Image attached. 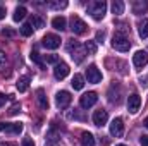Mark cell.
Instances as JSON below:
<instances>
[{
  "mask_svg": "<svg viewBox=\"0 0 148 146\" xmlns=\"http://www.w3.org/2000/svg\"><path fill=\"white\" fill-rule=\"evenodd\" d=\"M2 36H16V31H12V29H3L2 31Z\"/></svg>",
  "mask_w": 148,
  "mask_h": 146,
  "instance_id": "cell-32",
  "label": "cell"
},
{
  "mask_svg": "<svg viewBox=\"0 0 148 146\" xmlns=\"http://www.w3.org/2000/svg\"><path fill=\"white\" fill-rule=\"evenodd\" d=\"M16 88H17V91H19V93L28 91V88H29V76H23V77H19V81H17Z\"/></svg>",
  "mask_w": 148,
  "mask_h": 146,
  "instance_id": "cell-18",
  "label": "cell"
},
{
  "mask_svg": "<svg viewBox=\"0 0 148 146\" xmlns=\"http://www.w3.org/2000/svg\"><path fill=\"white\" fill-rule=\"evenodd\" d=\"M31 26H33V28H36V29H41V28L45 26V21H43L40 16H35V17H33V21H31Z\"/></svg>",
  "mask_w": 148,
  "mask_h": 146,
  "instance_id": "cell-27",
  "label": "cell"
},
{
  "mask_svg": "<svg viewBox=\"0 0 148 146\" xmlns=\"http://www.w3.org/2000/svg\"><path fill=\"white\" fill-rule=\"evenodd\" d=\"M29 57H31V60L36 64L40 69H45V62H43V59H41V55H40L38 52H31V55H29Z\"/></svg>",
  "mask_w": 148,
  "mask_h": 146,
  "instance_id": "cell-23",
  "label": "cell"
},
{
  "mask_svg": "<svg viewBox=\"0 0 148 146\" xmlns=\"http://www.w3.org/2000/svg\"><path fill=\"white\" fill-rule=\"evenodd\" d=\"M141 107V98H140V95L138 93H133L129 98H127V108L131 113H136L138 110Z\"/></svg>",
  "mask_w": 148,
  "mask_h": 146,
  "instance_id": "cell-10",
  "label": "cell"
},
{
  "mask_svg": "<svg viewBox=\"0 0 148 146\" xmlns=\"http://www.w3.org/2000/svg\"><path fill=\"white\" fill-rule=\"evenodd\" d=\"M41 45H43L45 48L55 50V48H59V46H60V36H57V35H47V36H43Z\"/></svg>",
  "mask_w": 148,
  "mask_h": 146,
  "instance_id": "cell-7",
  "label": "cell"
},
{
  "mask_svg": "<svg viewBox=\"0 0 148 146\" xmlns=\"http://www.w3.org/2000/svg\"><path fill=\"white\" fill-rule=\"evenodd\" d=\"M3 131L9 134H21L23 132V124L21 122H12V124H5Z\"/></svg>",
  "mask_w": 148,
  "mask_h": 146,
  "instance_id": "cell-15",
  "label": "cell"
},
{
  "mask_svg": "<svg viewBox=\"0 0 148 146\" xmlns=\"http://www.w3.org/2000/svg\"><path fill=\"white\" fill-rule=\"evenodd\" d=\"M143 124H145V127H147V129H148V117H147V119H145V122H143Z\"/></svg>",
  "mask_w": 148,
  "mask_h": 146,
  "instance_id": "cell-42",
  "label": "cell"
},
{
  "mask_svg": "<svg viewBox=\"0 0 148 146\" xmlns=\"http://www.w3.org/2000/svg\"><path fill=\"white\" fill-rule=\"evenodd\" d=\"M110 134L114 138H122L124 134V124H122V119H114L110 124Z\"/></svg>",
  "mask_w": 148,
  "mask_h": 146,
  "instance_id": "cell-8",
  "label": "cell"
},
{
  "mask_svg": "<svg viewBox=\"0 0 148 146\" xmlns=\"http://www.w3.org/2000/svg\"><path fill=\"white\" fill-rule=\"evenodd\" d=\"M12 17H14V21H17V23L23 21V19L26 17V9H24V7H17V9L14 10V16H12Z\"/></svg>",
  "mask_w": 148,
  "mask_h": 146,
  "instance_id": "cell-24",
  "label": "cell"
},
{
  "mask_svg": "<svg viewBox=\"0 0 148 146\" xmlns=\"http://www.w3.org/2000/svg\"><path fill=\"white\" fill-rule=\"evenodd\" d=\"M5 102H7V96L0 93V107H3V105H5Z\"/></svg>",
  "mask_w": 148,
  "mask_h": 146,
  "instance_id": "cell-37",
  "label": "cell"
},
{
  "mask_svg": "<svg viewBox=\"0 0 148 146\" xmlns=\"http://www.w3.org/2000/svg\"><path fill=\"white\" fill-rule=\"evenodd\" d=\"M45 146H57V143H53V141H48Z\"/></svg>",
  "mask_w": 148,
  "mask_h": 146,
  "instance_id": "cell-40",
  "label": "cell"
},
{
  "mask_svg": "<svg viewBox=\"0 0 148 146\" xmlns=\"http://www.w3.org/2000/svg\"><path fill=\"white\" fill-rule=\"evenodd\" d=\"M117 146H126V145H117Z\"/></svg>",
  "mask_w": 148,
  "mask_h": 146,
  "instance_id": "cell-43",
  "label": "cell"
},
{
  "mask_svg": "<svg viewBox=\"0 0 148 146\" xmlns=\"http://www.w3.org/2000/svg\"><path fill=\"white\" fill-rule=\"evenodd\" d=\"M17 112H21V105H17V103H16V105H14L12 108L9 110V113H10V115H16Z\"/></svg>",
  "mask_w": 148,
  "mask_h": 146,
  "instance_id": "cell-31",
  "label": "cell"
},
{
  "mask_svg": "<svg viewBox=\"0 0 148 146\" xmlns=\"http://www.w3.org/2000/svg\"><path fill=\"white\" fill-rule=\"evenodd\" d=\"M71 102H73V96H71L69 91H59L57 96H55V103H57L59 108H67L71 105Z\"/></svg>",
  "mask_w": 148,
  "mask_h": 146,
  "instance_id": "cell-4",
  "label": "cell"
},
{
  "mask_svg": "<svg viewBox=\"0 0 148 146\" xmlns=\"http://www.w3.org/2000/svg\"><path fill=\"white\" fill-rule=\"evenodd\" d=\"M140 145L141 146H148V136H141V138H140Z\"/></svg>",
  "mask_w": 148,
  "mask_h": 146,
  "instance_id": "cell-35",
  "label": "cell"
},
{
  "mask_svg": "<svg viewBox=\"0 0 148 146\" xmlns=\"http://www.w3.org/2000/svg\"><path fill=\"white\" fill-rule=\"evenodd\" d=\"M69 28H71V31H73L74 35H83V33L86 31L88 26H86V23H84L83 19H79L77 16H73V17H71V26H69Z\"/></svg>",
  "mask_w": 148,
  "mask_h": 146,
  "instance_id": "cell-6",
  "label": "cell"
},
{
  "mask_svg": "<svg viewBox=\"0 0 148 146\" xmlns=\"http://www.w3.org/2000/svg\"><path fill=\"white\" fill-rule=\"evenodd\" d=\"M88 12L91 14V17L95 21H102L105 17V12H107V3L103 0L91 2V3H88Z\"/></svg>",
  "mask_w": 148,
  "mask_h": 146,
  "instance_id": "cell-1",
  "label": "cell"
},
{
  "mask_svg": "<svg viewBox=\"0 0 148 146\" xmlns=\"http://www.w3.org/2000/svg\"><path fill=\"white\" fill-rule=\"evenodd\" d=\"M79 141H81V146H95V138L91 132H81Z\"/></svg>",
  "mask_w": 148,
  "mask_h": 146,
  "instance_id": "cell-19",
  "label": "cell"
},
{
  "mask_svg": "<svg viewBox=\"0 0 148 146\" xmlns=\"http://www.w3.org/2000/svg\"><path fill=\"white\" fill-rule=\"evenodd\" d=\"M3 126H5V122H0V131H3Z\"/></svg>",
  "mask_w": 148,
  "mask_h": 146,
  "instance_id": "cell-41",
  "label": "cell"
},
{
  "mask_svg": "<svg viewBox=\"0 0 148 146\" xmlns=\"http://www.w3.org/2000/svg\"><path fill=\"white\" fill-rule=\"evenodd\" d=\"M45 60H47V64H59V55H55V53H50V55H45Z\"/></svg>",
  "mask_w": 148,
  "mask_h": 146,
  "instance_id": "cell-29",
  "label": "cell"
},
{
  "mask_svg": "<svg viewBox=\"0 0 148 146\" xmlns=\"http://www.w3.org/2000/svg\"><path fill=\"white\" fill-rule=\"evenodd\" d=\"M112 48L117 52H127L131 48V41L124 33H115L112 36Z\"/></svg>",
  "mask_w": 148,
  "mask_h": 146,
  "instance_id": "cell-3",
  "label": "cell"
},
{
  "mask_svg": "<svg viewBox=\"0 0 148 146\" xmlns=\"http://www.w3.org/2000/svg\"><path fill=\"white\" fill-rule=\"evenodd\" d=\"M148 10V3L147 2H143V0H136V2H133V14L134 16H141L143 12H147Z\"/></svg>",
  "mask_w": 148,
  "mask_h": 146,
  "instance_id": "cell-14",
  "label": "cell"
},
{
  "mask_svg": "<svg viewBox=\"0 0 148 146\" xmlns=\"http://www.w3.org/2000/svg\"><path fill=\"white\" fill-rule=\"evenodd\" d=\"M52 26H53L57 31H64V29L67 28L66 17H62V16H57V17H53V19H52Z\"/></svg>",
  "mask_w": 148,
  "mask_h": 146,
  "instance_id": "cell-16",
  "label": "cell"
},
{
  "mask_svg": "<svg viewBox=\"0 0 148 146\" xmlns=\"http://www.w3.org/2000/svg\"><path fill=\"white\" fill-rule=\"evenodd\" d=\"M122 12H124V2H121V0H115V2L112 3V14L119 16V14H122Z\"/></svg>",
  "mask_w": 148,
  "mask_h": 146,
  "instance_id": "cell-22",
  "label": "cell"
},
{
  "mask_svg": "<svg viewBox=\"0 0 148 146\" xmlns=\"http://www.w3.org/2000/svg\"><path fill=\"white\" fill-rule=\"evenodd\" d=\"M97 102H98V96H97L95 91H88V93H84V95L79 98V105H81L83 108H90V107H93Z\"/></svg>",
  "mask_w": 148,
  "mask_h": 146,
  "instance_id": "cell-5",
  "label": "cell"
},
{
  "mask_svg": "<svg viewBox=\"0 0 148 146\" xmlns=\"http://www.w3.org/2000/svg\"><path fill=\"white\" fill-rule=\"evenodd\" d=\"M103 38H105V33H103V31H98V33H97V41H102Z\"/></svg>",
  "mask_w": 148,
  "mask_h": 146,
  "instance_id": "cell-36",
  "label": "cell"
},
{
  "mask_svg": "<svg viewBox=\"0 0 148 146\" xmlns=\"http://www.w3.org/2000/svg\"><path fill=\"white\" fill-rule=\"evenodd\" d=\"M133 64L136 67H145L148 64V53L143 52V50H138L134 55H133Z\"/></svg>",
  "mask_w": 148,
  "mask_h": 146,
  "instance_id": "cell-12",
  "label": "cell"
},
{
  "mask_svg": "<svg viewBox=\"0 0 148 146\" xmlns=\"http://www.w3.org/2000/svg\"><path fill=\"white\" fill-rule=\"evenodd\" d=\"M23 146H35V143H33V139L24 138V139H23Z\"/></svg>",
  "mask_w": 148,
  "mask_h": 146,
  "instance_id": "cell-34",
  "label": "cell"
},
{
  "mask_svg": "<svg viewBox=\"0 0 148 146\" xmlns=\"http://www.w3.org/2000/svg\"><path fill=\"white\" fill-rule=\"evenodd\" d=\"M107 120H109V113H107V110L100 108V110H97V112L93 113V124H95V126L102 127L103 124H107Z\"/></svg>",
  "mask_w": 148,
  "mask_h": 146,
  "instance_id": "cell-11",
  "label": "cell"
},
{
  "mask_svg": "<svg viewBox=\"0 0 148 146\" xmlns=\"http://www.w3.org/2000/svg\"><path fill=\"white\" fill-rule=\"evenodd\" d=\"M138 33H140L141 38H148V19L140 21V24H138Z\"/></svg>",
  "mask_w": 148,
  "mask_h": 146,
  "instance_id": "cell-21",
  "label": "cell"
},
{
  "mask_svg": "<svg viewBox=\"0 0 148 146\" xmlns=\"http://www.w3.org/2000/svg\"><path fill=\"white\" fill-rule=\"evenodd\" d=\"M67 74H69V65H67V64L59 62V64L55 65V69H53V76H55V79L62 81L64 77H67Z\"/></svg>",
  "mask_w": 148,
  "mask_h": 146,
  "instance_id": "cell-13",
  "label": "cell"
},
{
  "mask_svg": "<svg viewBox=\"0 0 148 146\" xmlns=\"http://www.w3.org/2000/svg\"><path fill=\"white\" fill-rule=\"evenodd\" d=\"M84 52L90 53V55H95L97 53V43L95 41H86L84 43Z\"/></svg>",
  "mask_w": 148,
  "mask_h": 146,
  "instance_id": "cell-26",
  "label": "cell"
},
{
  "mask_svg": "<svg viewBox=\"0 0 148 146\" xmlns=\"http://www.w3.org/2000/svg\"><path fill=\"white\" fill-rule=\"evenodd\" d=\"M36 102H38V105H40L41 110H48V100H47L43 89H38L36 91Z\"/></svg>",
  "mask_w": 148,
  "mask_h": 146,
  "instance_id": "cell-17",
  "label": "cell"
},
{
  "mask_svg": "<svg viewBox=\"0 0 148 146\" xmlns=\"http://www.w3.org/2000/svg\"><path fill=\"white\" fill-rule=\"evenodd\" d=\"M5 62H7V55H5L3 52H0V67H3Z\"/></svg>",
  "mask_w": 148,
  "mask_h": 146,
  "instance_id": "cell-33",
  "label": "cell"
},
{
  "mask_svg": "<svg viewBox=\"0 0 148 146\" xmlns=\"http://www.w3.org/2000/svg\"><path fill=\"white\" fill-rule=\"evenodd\" d=\"M3 17H5V9H3V7H0V21H2Z\"/></svg>",
  "mask_w": 148,
  "mask_h": 146,
  "instance_id": "cell-38",
  "label": "cell"
},
{
  "mask_svg": "<svg viewBox=\"0 0 148 146\" xmlns=\"http://www.w3.org/2000/svg\"><path fill=\"white\" fill-rule=\"evenodd\" d=\"M66 48H67V52L71 53V57H73V60L76 62V64H81V62H83V59H84V53H86V52H84V48H83L76 40H69Z\"/></svg>",
  "mask_w": 148,
  "mask_h": 146,
  "instance_id": "cell-2",
  "label": "cell"
},
{
  "mask_svg": "<svg viewBox=\"0 0 148 146\" xmlns=\"http://www.w3.org/2000/svg\"><path fill=\"white\" fill-rule=\"evenodd\" d=\"M0 146H16L14 143H0Z\"/></svg>",
  "mask_w": 148,
  "mask_h": 146,
  "instance_id": "cell-39",
  "label": "cell"
},
{
  "mask_svg": "<svg viewBox=\"0 0 148 146\" xmlns=\"http://www.w3.org/2000/svg\"><path fill=\"white\" fill-rule=\"evenodd\" d=\"M21 35H23V36H31V35H33V26H31V23H24V24L21 26Z\"/></svg>",
  "mask_w": 148,
  "mask_h": 146,
  "instance_id": "cell-25",
  "label": "cell"
},
{
  "mask_svg": "<svg viewBox=\"0 0 148 146\" xmlns=\"http://www.w3.org/2000/svg\"><path fill=\"white\" fill-rule=\"evenodd\" d=\"M48 7L50 9H66L67 2L66 0H62V2H48Z\"/></svg>",
  "mask_w": 148,
  "mask_h": 146,
  "instance_id": "cell-28",
  "label": "cell"
},
{
  "mask_svg": "<svg viewBox=\"0 0 148 146\" xmlns=\"http://www.w3.org/2000/svg\"><path fill=\"white\" fill-rule=\"evenodd\" d=\"M71 84H73L74 89H83V86H84V77H83L81 74H76L73 77V81H71Z\"/></svg>",
  "mask_w": 148,
  "mask_h": 146,
  "instance_id": "cell-20",
  "label": "cell"
},
{
  "mask_svg": "<svg viewBox=\"0 0 148 146\" xmlns=\"http://www.w3.org/2000/svg\"><path fill=\"white\" fill-rule=\"evenodd\" d=\"M86 77H88V83L97 84V83H100V81H102V72L98 71V67H97V65H90V67L86 69Z\"/></svg>",
  "mask_w": 148,
  "mask_h": 146,
  "instance_id": "cell-9",
  "label": "cell"
},
{
  "mask_svg": "<svg viewBox=\"0 0 148 146\" xmlns=\"http://www.w3.org/2000/svg\"><path fill=\"white\" fill-rule=\"evenodd\" d=\"M67 117H69V119H76V120H84V115H81V113L76 112V110H74V112H69Z\"/></svg>",
  "mask_w": 148,
  "mask_h": 146,
  "instance_id": "cell-30",
  "label": "cell"
}]
</instances>
